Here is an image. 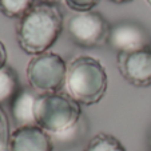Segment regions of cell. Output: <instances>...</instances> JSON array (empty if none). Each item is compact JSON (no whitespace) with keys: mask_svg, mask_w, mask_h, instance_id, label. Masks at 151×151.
Returning a JSON list of instances; mask_svg holds the SVG:
<instances>
[{"mask_svg":"<svg viewBox=\"0 0 151 151\" xmlns=\"http://www.w3.org/2000/svg\"><path fill=\"white\" fill-rule=\"evenodd\" d=\"M84 151H126V148L114 135L107 132H98L90 139Z\"/></svg>","mask_w":151,"mask_h":151,"instance_id":"12","label":"cell"},{"mask_svg":"<svg viewBox=\"0 0 151 151\" xmlns=\"http://www.w3.org/2000/svg\"><path fill=\"white\" fill-rule=\"evenodd\" d=\"M66 87L68 95L79 104H96L103 99L109 87V76L104 66L88 55L75 58L68 64Z\"/></svg>","mask_w":151,"mask_h":151,"instance_id":"2","label":"cell"},{"mask_svg":"<svg viewBox=\"0 0 151 151\" xmlns=\"http://www.w3.org/2000/svg\"><path fill=\"white\" fill-rule=\"evenodd\" d=\"M11 127H9L8 115L0 106V151H8L11 139Z\"/></svg>","mask_w":151,"mask_h":151,"instance_id":"14","label":"cell"},{"mask_svg":"<svg viewBox=\"0 0 151 151\" xmlns=\"http://www.w3.org/2000/svg\"><path fill=\"white\" fill-rule=\"evenodd\" d=\"M20 88L19 78L14 68L6 66L0 70V106L11 102Z\"/></svg>","mask_w":151,"mask_h":151,"instance_id":"11","label":"cell"},{"mask_svg":"<svg viewBox=\"0 0 151 151\" xmlns=\"http://www.w3.org/2000/svg\"><path fill=\"white\" fill-rule=\"evenodd\" d=\"M87 130H88L87 120H84L82 116V119L72 127L67 128V130H64L62 132L51 135L55 148H58V150H68V148L79 145L83 140V138L87 135Z\"/></svg>","mask_w":151,"mask_h":151,"instance_id":"10","label":"cell"},{"mask_svg":"<svg viewBox=\"0 0 151 151\" xmlns=\"http://www.w3.org/2000/svg\"><path fill=\"white\" fill-rule=\"evenodd\" d=\"M110 1H112V3H115V4H126V3L132 1V0H110Z\"/></svg>","mask_w":151,"mask_h":151,"instance_id":"18","label":"cell"},{"mask_svg":"<svg viewBox=\"0 0 151 151\" xmlns=\"http://www.w3.org/2000/svg\"><path fill=\"white\" fill-rule=\"evenodd\" d=\"M147 142H148V150L151 151V131H150V134H148V140Z\"/></svg>","mask_w":151,"mask_h":151,"instance_id":"19","label":"cell"},{"mask_svg":"<svg viewBox=\"0 0 151 151\" xmlns=\"http://www.w3.org/2000/svg\"><path fill=\"white\" fill-rule=\"evenodd\" d=\"M118 68L126 82L135 87L151 86V48L118 54Z\"/></svg>","mask_w":151,"mask_h":151,"instance_id":"7","label":"cell"},{"mask_svg":"<svg viewBox=\"0 0 151 151\" xmlns=\"http://www.w3.org/2000/svg\"><path fill=\"white\" fill-rule=\"evenodd\" d=\"M64 3L74 12H90L98 6L99 0H64Z\"/></svg>","mask_w":151,"mask_h":151,"instance_id":"15","label":"cell"},{"mask_svg":"<svg viewBox=\"0 0 151 151\" xmlns=\"http://www.w3.org/2000/svg\"><path fill=\"white\" fill-rule=\"evenodd\" d=\"M150 48H151V44H150Z\"/></svg>","mask_w":151,"mask_h":151,"instance_id":"21","label":"cell"},{"mask_svg":"<svg viewBox=\"0 0 151 151\" xmlns=\"http://www.w3.org/2000/svg\"><path fill=\"white\" fill-rule=\"evenodd\" d=\"M107 44L118 54H128L148 48L151 40L147 31L139 23L119 22L112 24L110 28Z\"/></svg>","mask_w":151,"mask_h":151,"instance_id":"6","label":"cell"},{"mask_svg":"<svg viewBox=\"0 0 151 151\" xmlns=\"http://www.w3.org/2000/svg\"><path fill=\"white\" fill-rule=\"evenodd\" d=\"M34 116L35 124L54 135L76 124L82 119V107L68 94H39Z\"/></svg>","mask_w":151,"mask_h":151,"instance_id":"3","label":"cell"},{"mask_svg":"<svg viewBox=\"0 0 151 151\" xmlns=\"http://www.w3.org/2000/svg\"><path fill=\"white\" fill-rule=\"evenodd\" d=\"M35 0H0V12L9 19H22L32 7Z\"/></svg>","mask_w":151,"mask_h":151,"instance_id":"13","label":"cell"},{"mask_svg":"<svg viewBox=\"0 0 151 151\" xmlns=\"http://www.w3.org/2000/svg\"><path fill=\"white\" fill-rule=\"evenodd\" d=\"M63 16L56 6L37 3L19 20L17 44L27 55L48 52L63 31Z\"/></svg>","mask_w":151,"mask_h":151,"instance_id":"1","label":"cell"},{"mask_svg":"<svg viewBox=\"0 0 151 151\" xmlns=\"http://www.w3.org/2000/svg\"><path fill=\"white\" fill-rule=\"evenodd\" d=\"M37 94L31 87H22L9 102V110H11V118L16 127L35 124L34 109L36 102Z\"/></svg>","mask_w":151,"mask_h":151,"instance_id":"9","label":"cell"},{"mask_svg":"<svg viewBox=\"0 0 151 151\" xmlns=\"http://www.w3.org/2000/svg\"><path fill=\"white\" fill-rule=\"evenodd\" d=\"M7 58H8V55H7V48H6V46H4V43L0 40V70L7 66Z\"/></svg>","mask_w":151,"mask_h":151,"instance_id":"16","label":"cell"},{"mask_svg":"<svg viewBox=\"0 0 151 151\" xmlns=\"http://www.w3.org/2000/svg\"><path fill=\"white\" fill-rule=\"evenodd\" d=\"M146 1H147V4H148V6L151 7V0H146Z\"/></svg>","mask_w":151,"mask_h":151,"instance_id":"20","label":"cell"},{"mask_svg":"<svg viewBox=\"0 0 151 151\" xmlns=\"http://www.w3.org/2000/svg\"><path fill=\"white\" fill-rule=\"evenodd\" d=\"M39 3L42 4H50V6H56V4H59L62 0H37Z\"/></svg>","mask_w":151,"mask_h":151,"instance_id":"17","label":"cell"},{"mask_svg":"<svg viewBox=\"0 0 151 151\" xmlns=\"http://www.w3.org/2000/svg\"><path fill=\"white\" fill-rule=\"evenodd\" d=\"M111 24L95 11L75 12L67 20L66 29L74 44L82 48H96L107 43Z\"/></svg>","mask_w":151,"mask_h":151,"instance_id":"5","label":"cell"},{"mask_svg":"<svg viewBox=\"0 0 151 151\" xmlns=\"http://www.w3.org/2000/svg\"><path fill=\"white\" fill-rule=\"evenodd\" d=\"M68 64L60 55L55 52L32 56L27 66V80L32 90L37 94L60 92L66 86Z\"/></svg>","mask_w":151,"mask_h":151,"instance_id":"4","label":"cell"},{"mask_svg":"<svg viewBox=\"0 0 151 151\" xmlns=\"http://www.w3.org/2000/svg\"><path fill=\"white\" fill-rule=\"evenodd\" d=\"M8 151H55L52 137L36 124L16 127L11 134Z\"/></svg>","mask_w":151,"mask_h":151,"instance_id":"8","label":"cell"}]
</instances>
